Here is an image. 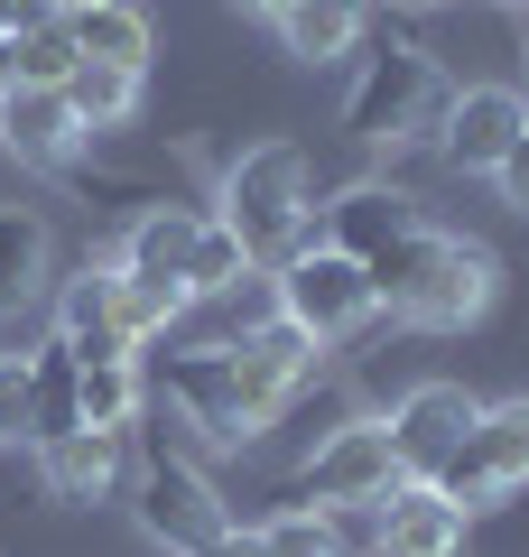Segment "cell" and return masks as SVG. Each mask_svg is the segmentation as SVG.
Here are the masks:
<instances>
[{"instance_id":"11","label":"cell","mask_w":529,"mask_h":557,"mask_svg":"<svg viewBox=\"0 0 529 557\" xmlns=\"http://www.w3.org/2000/svg\"><path fill=\"white\" fill-rule=\"evenodd\" d=\"M529 131V94H510V84H473V94L446 102V131H436V149H446L455 168H502V149Z\"/></svg>"},{"instance_id":"1","label":"cell","mask_w":529,"mask_h":557,"mask_svg":"<svg viewBox=\"0 0 529 557\" xmlns=\"http://www.w3.org/2000/svg\"><path fill=\"white\" fill-rule=\"evenodd\" d=\"M372 278V307H391L399 325H473L502 288V260L465 233H428L418 223L409 242H391L381 260H362Z\"/></svg>"},{"instance_id":"8","label":"cell","mask_w":529,"mask_h":557,"mask_svg":"<svg viewBox=\"0 0 529 557\" xmlns=\"http://www.w3.org/2000/svg\"><path fill=\"white\" fill-rule=\"evenodd\" d=\"M428 483L455 502V511H483V502H502L510 483H529V399L483 409V418H473V437L455 446V456L436 465Z\"/></svg>"},{"instance_id":"34","label":"cell","mask_w":529,"mask_h":557,"mask_svg":"<svg viewBox=\"0 0 529 557\" xmlns=\"http://www.w3.org/2000/svg\"><path fill=\"white\" fill-rule=\"evenodd\" d=\"M38 10H47V20H75V10H84V0H38Z\"/></svg>"},{"instance_id":"32","label":"cell","mask_w":529,"mask_h":557,"mask_svg":"<svg viewBox=\"0 0 529 557\" xmlns=\"http://www.w3.org/2000/svg\"><path fill=\"white\" fill-rule=\"evenodd\" d=\"M10 84H20V65H10V38H0V94H10Z\"/></svg>"},{"instance_id":"18","label":"cell","mask_w":529,"mask_h":557,"mask_svg":"<svg viewBox=\"0 0 529 557\" xmlns=\"http://www.w3.org/2000/svg\"><path fill=\"white\" fill-rule=\"evenodd\" d=\"M362 28H372V10L362 0H297V10H279V47H288L297 65H334L362 47Z\"/></svg>"},{"instance_id":"16","label":"cell","mask_w":529,"mask_h":557,"mask_svg":"<svg viewBox=\"0 0 529 557\" xmlns=\"http://www.w3.org/2000/svg\"><path fill=\"white\" fill-rule=\"evenodd\" d=\"M233 362H242V381H251L270 409H288V391L316 372V335H297L288 317H270V325H242L233 335Z\"/></svg>"},{"instance_id":"29","label":"cell","mask_w":529,"mask_h":557,"mask_svg":"<svg viewBox=\"0 0 529 557\" xmlns=\"http://www.w3.org/2000/svg\"><path fill=\"white\" fill-rule=\"evenodd\" d=\"M492 186H502V196H510V205L529 214V131H520V139L502 149V168H492Z\"/></svg>"},{"instance_id":"20","label":"cell","mask_w":529,"mask_h":557,"mask_svg":"<svg viewBox=\"0 0 529 557\" xmlns=\"http://www.w3.org/2000/svg\"><path fill=\"white\" fill-rule=\"evenodd\" d=\"M75 381H84V362L65 354L57 335L28 354V446H47V437H65V428H84V418H75Z\"/></svg>"},{"instance_id":"25","label":"cell","mask_w":529,"mask_h":557,"mask_svg":"<svg viewBox=\"0 0 529 557\" xmlns=\"http://www.w3.org/2000/svg\"><path fill=\"white\" fill-rule=\"evenodd\" d=\"M242 278H251V251L205 214L196 223V251H186V288H196V298H223V288H242Z\"/></svg>"},{"instance_id":"28","label":"cell","mask_w":529,"mask_h":557,"mask_svg":"<svg viewBox=\"0 0 529 557\" xmlns=\"http://www.w3.org/2000/svg\"><path fill=\"white\" fill-rule=\"evenodd\" d=\"M0 446H28V354H0Z\"/></svg>"},{"instance_id":"23","label":"cell","mask_w":529,"mask_h":557,"mask_svg":"<svg viewBox=\"0 0 529 557\" xmlns=\"http://www.w3.org/2000/svg\"><path fill=\"white\" fill-rule=\"evenodd\" d=\"M139 362H84L75 381V418L84 428H112V437H131V418H139Z\"/></svg>"},{"instance_id":"30","label":"cell","mask_w":529,"mask_h":557,"mask_svg":"<svg viewBox=\"0 0 529 557\" xmlns=\"http://www.w3.org/2000/svg\"><path fill=\"white\" fill-rule=\"evenodd\" d=\"M196 557H270V548H260V530H214Z\"/></svg>"},{"instance_id":"35","label":"cell","mask_w":529,"mask_h":557,"mask_svg":"<svg viewBox=\"0 0 529 557\" xmlns=\"http://www.w3.org/2000/svg\"><path fill=\"white\" fill-rule=\"evenodd\" d=\"M391 10H436V0H391Z\"/></svg>"},{"instance_id":"17","label":"cell","mask_w":529,"mask_h":557,"mask_svg":"<svg viewBox=\"0 0 529 557\" xmlns=\"http://www.w3.org/2000/svg\"><path fill=\"white\" fill-rule=\"evenodd\" d=\"M47 270H57V242L28 205H0V317H20V307L47 298Z\"/></svg>"},{"instance_id":"33","label":"cell","mask_w":529,"mask_h":557,"mask_svg":"<svg viewBox=\"0 0 529 557\" xmlns=\"http://www.w3.org/2000/svg\"><path fill=\"white\" fill-rule=\"evenodd\" d=\"M242 10H260V20H279V10H297V0H242Z\"/></svg>"},{"instance_id":"6","label":"cell","mask_w":529,"mask_h":557,"mask_svg":"<svg viewBox=\"0 0 529 557\" xmlns=\"http://www.w3.org/2000/svg\"><path fill=\"white\" fill-rule=\"evenodd\" d=\"M279 317H288L297 335H316V344H344L353 325L372 317V278H362V260L325 251V242H307L297 260H279Z\"/></svg>"},{"instance_id":"10","label":"cell","mask_w":529,"mask_h":557,"mask_svg":"<svg viewBox=\"0 0 529 557\" xmlns=\"http://www.w3.org/2000/svg\"><path fill=\"white\" fill-rule=\"evenodd\" d=\"M473 418H483V399L473 391H455V381H418L409 399H399L381 428H391V456H399V474L409 483H428L436 465L455 456V446L473 437Z\"/></svg>"},{"instance_id":"4","label":"cell","mask_w":529,"mask_h":557,"mask_svg":"<svg viewBox=\"0 0 529 557\" xmlns=\"http://www.w3.org/2000/svg\"><path fill=\"white\" fill-rule=\"evenodd\" d=\"M168 399L186 409V428H205L214 446H251L260 428H270V399L242 381L233 344H186V354H168Z\"/></svg>"},{"instance_id":"36","label":"cell","mask_w":529,"mask_h":557,"mask_svg":"<svg viewBox=\"0 0 529 557\" xmlns=\"http://www.w3.org/2000/svg\"><path fill=\"white\" fill-rule=\"evenodd\" d=\"M520 10H529V0H520Z\"/></svg>"},{"instance_id":"5","label":"cell","mask_w":529,"mask_h":557,"mask_svg":"<svg viewBox=\"0 0 529 557\" xmlns=\"http://www.w3.org/2000/svg\"><path fill=\"white\" fill-rule=\"evenodd\" d=\"M131 502H139V530H149L158 548H176V557H196L214 530H233L223 493H214L186 456H176V446H149V465L131 474Z\"/></svg>"},{"instance_id":"12","label":"cell","mask_w":529,"mask_h":557,"mask_svg":"<svg viewBox=\"0 0 529 557\" xmlns=\"http://www.w3.org/2000/svg\"><path fill=\"white\" fill-rule=\"evenodd\" d=\"M418 233V205L399 196L391 177H362V186H344V196L325 205V251H344V260H381L391 242H409Z\"/></svg>"},{"instance_id":"26","label":"cell","mask_w":529,"mask_h":557,"mask_svg":"<svg viewBox=\"0 0 529 557\" xmlns=\"http://www.w3.org/2000/svg\"><path fill=\"white\" fill-rule=\"evenodd\" d=\"M121 298H131V325H139V344H149V335H168V325L196 307V288H186V278H158V270H121Z\"/></svg>"},{"instance_id":"15","label":"cell","mask_w":529,"mask_h":557,"mask_svg":"<svg viewBox=\"0 0 529 557\" xmlns=\"http://www.w3.org/2000/svg\"><path fill=\"white\" fill-rule=\"evenodd\" d=\"M38 474H47L57 502H102L121 483V437L112 428H65V437L38 446Z\"/></svg>"},{"instance_id":"27","label":"cell","mask_w":529,"mask_h":557,"mask_svg":"<svg viewBox=\"0 0 529 557\" xmlns=\"http://www.w3.org/2000/svg\"><path fill=\"white\" fill-rule=\"evenodd\" d=\"M260 548H270V557H344V530H334V511H307V502H288V511L260 530Z\"/></svg>"},{"instance_id":"9","label":"cell","mask_w":529,"mask_h":557,"mask_svg":"<svg viewBox=\"0 0 529 557\" xmlns=\"http://www.w3.org/2000/svg\"><path fill=\"white\" fill-rule=\"evenodd\" d=\"M57 344L75 362H139V325H131V298H121L112 260H94L84 278L57 288Z\"/></svg>"},{"instance_id":"19","label":"cell","mask_w":529,"mask_h":557,"mask_svg":"<svg viewBox=\"0 0 529 557\" xmlns=\"http://www.w3.org/2000/svg\"><path fill=\"white\" fill-rule=\"evenodd\" d=\"M196 205H149V214L121 233L112 270H158V278H186V251H196Z\"/></svg>"},{"instance_id":"3","label":"cell","mask_w":529,"mask_h":557,"mask_svg":"<svg viewBox=\"0 0 529 557\" xmlns=\"http://www.w3.org/2000/svg\"><path fill=\"white\" fill-rule=\"evenodd\" d=\"M446 102H455V84L436 75L428 47H381V57H362V75H353V94H344V131L362 139V149L436 139L446 131Z\"/></svg>"},{"instance_id":"2","label":"cell","mask_w":529,"mask_h":557,"mask_svg":"<svg viewBox=\"0 0 529 557\" xmlns=\"http://www.w3.org/2000/svg\"><path fill=\"white\" fill-rule=\"evenodd\" d=\"M214 223L251 251V270H279L316 242V168L297 139H260L223 168V196H214Z\"/></svg>"},{"instance_id":"31","label":"cell","mask_w":529,"mask_h":557,"mask_svg":"<svg viewBox=\"0 0 529 557\" xmlns=\"http://www.w3.org/2000/svg\"><path fill=\"white\" fill-rule=\"evenodd\" d=\"M28 20H47L38 0H0V38H20V28H28Z\"/></svg>"},{"instance_id":"22","label":"cell","mask_w":529,"mask_h":557,"mask_svg":"<svg viewBox=\"0 0 529 557\" xmlns=\"http://www.w3.org/2000/svg\"><path fill=\"white\" fill-rule=\"evenodd\" d=\"M65 94V112H75V131H121V121L139 112V75H121V65H94L84 57L75 75L57 84Z\"/></svg>"},{"instance_id":"14","label":"cell","mask_w":529,"mask_h":557,"mask_svg":"<svg viewBox=\"0 0 529 557\" xmlns=\"http://www.w3.org/2000/svg\"><path fill=\"white\" fill-rule=\"evenodd\" d=\"M75 112H65V94H47V84H10L0 94V149L28 168H65L75 159Z\"/></svg>"},{"instance_id":"21","label":"cell","mask_w":529,"mask_h":557,"mask_svg":"<svg viewBox=\"0 0 529 557\" xmlns=\"http://www.w3.org/2000/svg\"><path fill=\"white\" fill-rule=\"evenodd\" d=\"M65 28H75V57H94V65H121V75L149 65V20H139L131 0H84Z\"/></svg>"},{"instance_id":"24","label":"cell","mask_w":529,"mask_h":557,"mask_svg":"<svg viewBox=\"0 0 529 557\" xmlns=\"http://www.w3.org/2000/svg\"><path fill=\"white\" fill-rule=\"evenodd\" d=\"M10 65H20V84H47V94H57V84L84 65L75 57V28H65V20H28L20 38H10Z\"/></svg>"},{"instance_id":"7","label":"cell","mask_w":529,"mask_h":557,"mask_svg":"<svg viewBox=\"0 0 529 557\" xmlns=\"http://www.w3.org/2000/svg\"><path fill=\"white\" fill-rule=\"evenodd\" d=\"M391 483H409V474H399V456H391V428L353 418V428H334V437L297 465L288 502H307V511H353V502H381Z\"/></svg>"},{"instance_id":"13","label":"cell","mask_w":529,"mask_h":557,"mask_svg":"<svg viewBox=\"0 0 529 557\" xmlns=\"http://www.w3.org/2000/svg\"><path fill=\"white\" fill-rule=\"evenodd\" d=\"M381 548L391 557H465V511L436 483H391L381 493Z\"/></svg>"}]
</instances>
